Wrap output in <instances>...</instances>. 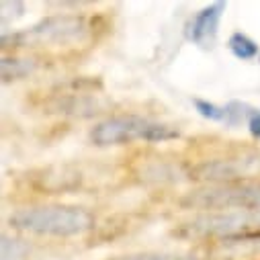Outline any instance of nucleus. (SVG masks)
I'll return each instance as SVG.
<instances>
[{
	"instance_id": "2eb2a0df",
	"label": "nucleus",
	"mask_w": 260,
	"mask_h": 260,
	"mask_svg": "<svg viewBox=\"0 0 260 260\" xmlns=\"http://www.w3.org/2000/svg\"><path fill=\"white\" fill-rule=\"evenodd\" d=\"M248 132H250V136L254 138V140H260V109H252V113H250V117H248Z\"/></svg>"
},
{
	"instance_id": "39448f33",
	"label": "nucleus",
	"mask_w": 260,
	"mask_h": 260,
	"mask_svg": "<svg viewBox=\"0 0 260 260\" xmlns=\"http://www.w3.org/2000/svg\"><path fill=\"white\" fill-rule=\"evenodd\" d=\"M260 223V215L256 211H215L194 217L190 223L182 228V234L194 238L207 236H223L232 238L240 232H248Z\"/></svg>"
},
{
	"instance_id": "1a4fd4ad",
	"label": "nucleus",
	"mask_w": 260,
	"mask_h": 260,
	"mask_svg": "<svg viewBox=\"0 0 260 260\" xmlns=\"http://www.w3.org/2000/svg\"><path fill=\"white\" fill-rule=\"evenodd\" d=\"M3 80L9 82V80H19V78H25L29 76L37 63L33 59H23V57H3Z\"/></svg>"
},
{
	"instance_id": "6e6552de",
	"label": "nucleus",
	"mask_w": 260,
	"mask_h": 260,
	"mask_svg": "<svg viewBox=\"0 0 260 260\" xmlns=\"http://www.w3.org/2000/svg\"><path fill=\"white\" fill-rule=\"evenodd\" d=\"M228 47H230V51H232L238 59H244V61H250V59L260 57V53H258V51H260L258 43H256L252 37H248L246 33H240V31H236V33L230 35Z\"/></svg>"
},
{
	"instance_id": "4468645a",
	"label": "nucleus",
	"mask_w": 260,
	"mask_h": 260,
	"mask_svg": "<svg viewBox=\"0 0 260 260\" xmlns=\"http://www.w3.org/2000/svg\"><path fill=\"white\" fill-rule=\"evenodd\" d=\"M27 254V246L21 240L3 236V260H19Z\"/></svg>"
},
{
	"instance_id": "dca6fc26",
	"label": "nucleus",
	"mask_w": 260,
	"mask_h": 260,
	"mask_svg": "<svg viewBox=\"0 0 260 260\" xmlns=\"http://www.w3.org/2000/svg\"><path fill=\"white\" fill-rule=\"evenodd\" d=\"M258 61H260V57H258Z\"/></svg>"
},
{
	"instance_id": "20e7f679",
	"label": "nucleus",
	"mask_w": 260,
	"mask_h": 260,
	"mask_svg": "<svg viewBox=\"0 0 260 260\" xmlns=\"http://www.w3.org/2000/svg\"><path fill=\"white\" fill-rule=\"evenodd\" d=\"M88 25L84 17L78 15H53L45 17L39 23L31 25L29 29L17 31V33H3V45H41V43H53V45H68L78 43L86 37Z\"/></svg>"
},
{
	"instance_id": "f8f14e48",
	"label": "nucleus",
	"mask_w": 260,
	"mask_h": 260,
	"mask_svg": "<svg viewBox=\"0 0 260 260\" xmlns=\"http://www.w3.org/2000/svg\"><path fill=\"white\" fill-rule=\"evenodd\" d=\"M111 260H199V258L190 254H170V252H136V254L117 256Z\"/></svg>"
},
{
	"instance_id": "f257e3e1",
	"label": "nucleus",
	"mask_w": 260,
	"mask_h": 260,
	"mask_svg": "<svg viewBox=\"0 0 260 260\" xmlns=\"http://www.w3.org/2000/svg\"><path fill=\"white\" fill-rule=\"evenodd\" d=\"M9 223L15 230L35 236L70 238L82 236L94 228V217L88 209L76 205H41L11 213Z\"/></svg>"
},
{
	"instance_id": "423d86ee",
	"label": "nucleus",
	"mask_w": 260,
	"mask_h": 260,
	"mask_svg": "<svg viewBox=\"0 0 260 260\" xmlns=\"http://www.w3.org/2000/svg\"><path fill=\"white\" fill-rule=\"evenodd\" d=\"M228 9V3H213L194 13L184 25V39L201 49H211L215 45L221 17Z\"/></svg>"
},
{
	"instance_id": "ddd939ff",
	"label": "nucleus",
	"mask_w": 260,
	"mask_h": 260,
	"mask_svg": "<svg viewBox=\"0 0 260 260\" xmlns=\"http://www.w3.org/2000/svg\"><path fill=\"white\" fill-rule=\"evenodd\" d=\"M192 107H194V111H197L203 119L223 123V117H225V109L223 107H219L215 103H209L205 99H192Z\"/></svg>"
},
{
	"instance_id": "f03ea898",
	"label": "nucleus",
	"mask_w": 260,
	"mask_h": 260,
	"mask_svg": "<svg viewBox=\"0 0 260 260\" xmlns=\"http://www.w3.org/2000/svg\"><path fill=\"white\" fill-rule=\"evenodd\" d=\"M180 138V132L166 123L152 121L140 115H121L96 123L90 129V142L99 148L123 146L132 142H170Z\"/></svg>"
},
{
	"instance_id": "9b49d317",
	"label": "nucleus",
	"mask_w": 260,
	"mask_h": 260,
	"mask_svg": "<svg viewBox=\"0 0 260 260\" xmlns=\"http://www.w3.org/2000/svg\"><path fill=\"white\" fill-rule=\"evenodd\" d=\"M223 109H225L223 125L236 129V127H240L242 123H248V117H250V113H252L254 107L248 105V103H242V101H230Z\"/></svg>"
},
{
	"instance_id": "9d476101",
	"label": "nucleus",
	"mask_w": 260,
	"mask_h": 260,
	"mask_svg": "<svg viewBox=\"0 0 260 260\" xmlns=\"http://www.w3.org/2000/svg\"><path fill=\"white\" fill-rule=\"evenodd\" d=\"M96 109H99V107H96V103H94V101L84 99V96H80V99H78V94L68 96V101H57V107H55V111H57V113L80 115V117L94 115V113H99Z\"/></svg>"
},
{
	"instance_id": "0eeeda50",
	"label": "nucleus",
	"mask_w": 260,
	"mask_h": 260,
	"mask_svg": "<svg viewBox=\"0 0 260 260\" xmlns=\"http://www.w3.org/2000/svg\"><path fill=\"white\" fill-rule=\"evenodd\" d=\"M254 170V162L244 158V160H215V162H205L199 168H194L192 178L201 180H215L230 184L236 178H242Z\"/></svg>"
},
{
	"instance_id": "7ed1b4c3",
	"label": "nucleus",
	"mask_w": 260,
	"mask_h": 260,
	"mask_svg": "<svg viewBox=\"0 0 260 260\" xmlns=\"http://www.w3.org/2000/svg\"><path fill=\"white\" fill-rule=\"evenodd\" d=\"M186 209L207 211H258L260 182H230L209 188H199L180 199Z\"/></svg>"
}]
</instances>
